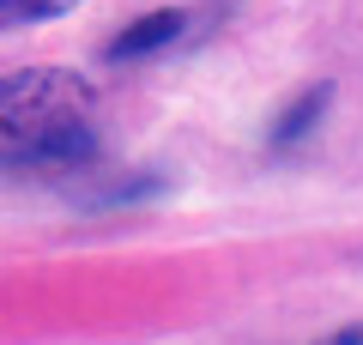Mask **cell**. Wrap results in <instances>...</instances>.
<instances>
[{
	"instance_id": "2",
	"label": "cell",
	"mask_w": 363,
	"mask_h": 345,
	"mask_svg": "<svg viewBox=\"0 0 363 345\" xmlns=\"http://www.w3.org/2000/svg\"><path fill=\"white\" fill-rule=\"evenodd\" d=\"M85 158H97V133L85 128V115H61V121H43V128L18 133V146L0 164H18V170H73L85 164Z\"/></svg>"
},
{
	"instance_id": "1",
	"label": "cell",
	"mask_w": 363,
	"mask_h": 345,
	"mask_svg": "<svg viewBox=\"0 0 363 345\" xmlns=\"http://www.w3.org/2000/svg\"><path fill=\"white\" fill-rule=\"evenodd\" d=\"M91 103V91L79 85L61 67H25V73L0 79V128L6 133H30L43 121H61V115H79Z\"/></svg>"
},
{
	"instance_id": "6",
	"label": "cell",
	"mask_w": 363,
	"mask_h": 345,
	"mask_svg": "<svg viewBox=\"0 0 363 345\" xmlns=\"http://www.w3.org/2000/svg\"><path fill=\"white\" fill-rule=\"evenodd\" d=\"M315 345H363V321H351V327H333L327 339H315Z\"/></svg>"
},
{
	"instance_id": "4",
	"label": "cell",
	"mask_w": 363,
	"mask_h": 345,
	"mask_svg": "<svg viewBox=\"0 0 363 345\" xmlns=\"http://www.w3.org/2000/svg\"><path fill=\"white\" fill-rule=\"evenodd\" d=\"M327 103H333V85H309V91H297V97L279 109V121H272L267 146H272V152H291L303 133H315V121L327 115Z\"/></svg>"
},
{
	"instance_id": "3",
	"label": "cell",
	"mask_w": 363,
	"mask_h": 345,
	"mask_svg": "<svg viewBox=\"0 0 363 345\" xmlns=\"http://www.w3.org/2000/svg\"><path fill=\"white\" fill-rule=\"evenodd\" d=\"M182 31H188V13H145V18H133V25L121 31L104 55H109V61H145V55L169 49Z\"/></svg>"
},
{
	"instance_id": "5",
	"label": "cell",
	"mask_w": 363,
	"mask_h": 345,
	"mask_svg": "<svg viewBox=\"0 0 363 345\" xmlns=\"http://www.w3.org/2000/svg\"><path fill=\"white\" fill-rule=\"evenodd\" d=\"M79 0H0V31H13V25H43V18H61L73 13Z\"/></svg>"
}]
</instances>
